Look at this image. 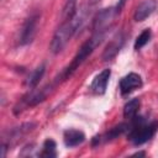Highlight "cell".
Returning <instances> with one entry per match:
<instances>
[{
  "instance_id": "12",
  "label": "cell",
  "mask_w": 158,
  "mask_h": 158,
  "mask_svg": "<svg viewBox=\"0 0 158 158\" xmlns=\"http://www.w3.org/2000/svg\"><path fill=\"white\" fill-rule=\"evenodd\" d=\"M138 109H139V100L138 99L130 100L125 105V107H123V116H125V118H128V120L133 118L136 116Z\"/></svg>"
},
{
  "instance_id": "10",
  "label": "cell",
  "mask_w": 158,
  "mask_h": 158,
  "mask_svg": "<svg viewBox=\"0 0 158 158\" xmlns=\"http://www.w3.org/2000/svg\"><path fill=\"white\" fill-rule=\"evenodd\" d=\"M85 141V135L79 130H67L64 132V143L68 147H75Z\"/></svg>"
},
{
  "instance_id": "5",
  "label": "cell",
  "mask_w": 158,
  "mask_h": 158,
  "mask_svg": "<svg viewBox=\"0 0 158 158\" xmlns=\"http://www.w3.org/2000/svg\"><path fill=\"white\" fill-rule=\"evenodd\" d=\"M38 20H40V16L37 14L30 16L26 20V22L22 27V31H21V38H20L21 44H27V43L32 42V40L35 38V35L37 32Z\"/></svg>"
},
{
  "instance_id": "6",
  "label": "cell",
  "mask_w": 158,
  "mask_h": 158,
  "mask_svg": "<svg viewBox=\"0 0 158 158\" xmlns=\"http://www.w3.org/2000/svg\"><path fill=\"white\" fill-rule=\"evenodd\" d=\"M141 85H142V79L136 73H130L125 75L120 81V89L122 94H128L135 89L139 88Z\"/></svg>"
},
{
  "instance_id": "7",
  "label": "cell",
  "mask_w": 158,
  "mask_h": 158,
  "mask_svg": "<svg viewBox=\"0 0 158 158\" xmlns=\"http://www.w3.org/2000/svg\"><path fill=\"white\" fill-rule=\"evenodd\" d=\"M110 75H111L110 69H104L101 73H99V74L94 78V80H93V83H91V86H90L91 90H93L95 94H99V95L104 94V93L106 91Z\"/></svg>"
},
{
  "instance_id": "16",
  "label": "cell",
  "mask_w": 158,
  "mask_h": 158,
  "mask_svg": "<svg viewBox=\"0 0 158 158\" xmlns=\"http://www.w3.org/2000/svg\"><path fill=\"white\" fill-rule=\"evenodd\" d=\"M151 38V31L149 30H144L137 38H136V42H135V49H141L143 46H146L148 43Z\"/></svg>"
},
{
  "instance_id": "1",
  "label": "cell",
  "mask_w": 158,
  "mask_h": 158,
  "mask_svg": "<svg viewBox=\"0 0 158 158\" xmlns=\"http://www.w3.org/2000/svg\"><path fill=\"white\" fill-rule=\"evenodd\" d=\"M81 21H83V16L75 15L72 20H68L62 23V26L56 31L51 41V51L53 53H59L65 47V44L75 33V31L79 28Z\"/></svg>"
},
{
  "instance_id": "17",
  "label": "cell",
  "mask_w": 158,
  "mask_h": 158,
  "mask_svg": "<svg viewBox=\"0 0 158 158\" xmlns=\"http://www.w3.org/2000/svg\"><path fill=\"white\" fill-rule=\"evenodd\" d=\"M126 127H127V126H126L125 123H120V125L112 127V128L106 133V139H114V138H116L117 136H120V135L126 130Z\"/></svg>"
},
{
  "instance_id": "4",
  "label": "cell",
  "mask_w": 158,
  "mask_h": 158,
  "mask_svg": "<svg viewBox=\"0 0 158 158\" xmlns=\"http://www.w3.org/2000/svg\"><path fill=\"white\" fill-rule=\"evenodd\" d=\"M157 127H158L157 122H153L149 125H136L131 131L130 139L137 146L142 144L154 136Z\"/></svg>"
},
{
  "instance_id": "2",
  "label": "cell",
  "mask_w": 158,
  "mask_h": 158,
  "mask_svg": "<svg viewBox=\"0 0 158 158\" xmlns=\"http://www.w3.org/2000/svg\"><path fill=\"white\" fill-rule=\"evenodd\" d=\"M102 37H104L102 35H93L90 40H88L86 42L83 43V46L79 48L78 53L75 54V57L73 58V60L70 62V64H69L68 68L65 69V72H64V78L70 77V75L81 65V63L91 54V52L94 51V48L101 42Z\"/></svg>"
},
{
  "instance_id": "11",
  "label": "cell",
  "mask_w": 158,
  "mask_h": 158,
  "mask_svg": "<svg viewBox=\"0 0 158 158\" xmlns=\"http://www.w3.org/2000/svg\"><path fill=\"white\" fill-rule=\"evenodd\" d=\"M75 7H77V0H65L64 6L62 9V15H60L63 22L72 20L75 16V12H77Z\"/></svg>"
},
{
  "instance_id": "15",
  "label": "cell",
  "mask_w": 158,
  "mask_h": 158,
  "mask_svg": "<svg viewBox=\"0 0 158 158\" xmlns=\"http://www.w3.org/2000/svg\"><path fill=\"white\" fill-rule=\"evenodd\" d=\"M43 73H44V65L42 64V65H40L38 68H36L35 72L30 75L28 80H27V84H28L30 86H36V85L38 84V81L41 80Z\"/></svg>"
},
{
  "instance_id": "8",
  "label": "cell",
  "mask_w": 158,
  "mask_h": 158,
  "mask_svg": "<svg viewBox=\"0 0 158 158\" xmlns=\"http://www.w3.org/2000/svg\"><path fill=\"white\" fill-rule=\"evenodd\" d=\"M122 43H123V37H122V35L115 36V37L107 43V46L105 47L104 53H102V59H104V60H110L111 58H114V57L118 53L120 48L122 47Z\"/></svg>"
},
{
  "instance_id": "9",
  "label": "cell",
  "mask_w": 158,
  "mask_h": 158,
  "mask_svg": "<svg viewBox=\"0 0 158 158\" xmlns=\"http://www.w3.org/2000/svg\"><path fill=\"white\" fill-rule=\"evenodd\" d=\"M156 1L154 0H146L142 4H139L135 11L133 19L136 21H144L154 10H156Z\"/></svg>"
},
{
  "instance_id": "18",
  "label": "cell",
  "mask_w": 158,
  "mask_h": 158,
  "mask_svg": "<svg viewBox=\"0 0 158 158\" xmlns=\"http://www.w3.org/2000/svg\"><path fill=\"white\" fill-rule=\"evenodd\" d=\"M126 1H127V0H120V2H118V6H117V9L120 10V9H121V7H122V6L125 5V2H126Z\"/></svg>"
},
{
  "instance_id": "13",
  "label": "cell",
  "mask_w": 158,
  "mask_h": 158,
  "mask_svg": "<svg viewBox=\"0 0 158 158\" xmlns=\"http://www.w3.org/2000/svg\"><path fill=\"white\" fill-rule=\"evenodd\" d=\"M48 90H49L48 88H43V89L37 90V91H33L31 95H28V99L26 100L27 105L32 106V105H36V104H38L40 101H42V100L46 98Z\"/></svg>"
},
{
  "instance_id": "14",
  "label": "cell",
  "mask_w": 158,
  "mask_h": 158,
  "mask_svg": "<svg viewBox=\"0 0 158 158\" xmlns=\"http://www.w3.org/2000/svg\"><path fill=\"white\" fill-rule=\"evenodd\" d=\"M42 157H56V142L53 139H46L42 147V152H41Z\"/></svg>"
},
{
  "instance_id": "3",
  "label": "cell",
  "mask_w": 158,
  "mask_h": 158,
  "mask_svg": "<svg viewBox=\"0 0 158 158\" xmlns=\"http://www.w3.org/2000/svg\"><path fill=\"white\" fill-rule=\"evenodd\" d=\"M116 14H117V10H115L114 7H109L99 11L93 21V32H94L93 35L104 36L105 32L109 30V27H111Z\"/></svg>"
}]
</instances>
